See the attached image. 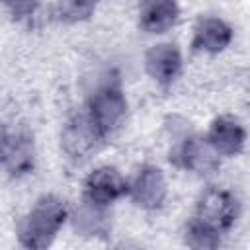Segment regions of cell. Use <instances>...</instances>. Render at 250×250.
<instances>
[{
  "label": "cell",
  "instance_id": "1",
  "mask_svg": "<svg viewBox=\"0 0 250 250\" xmlns=\"http://www.w3.org/2000/svg\"><path fill=\"white\" fill-rule=\"evenodd\" d=\"M66 209L57 197H43L20 225V240L29 250H45L62 227Z\"/></svg>",
  "mask_w": 250,
  "mask_h": 250
},
{
  "label": "cell",
  "instance_id": "2",
  "mask_svg": "<svg viewBox=\"0 0 250 250\" xmlns=\"http://www.w3.org/2000/svg\"><path fill=\"white\" fill-rule=\"evenodd\" d=\"M125 107H127L125 98L121 96L119 88H115V86H105L94 94V98L90 102L88 117L102 139L105 135H109L119 125V121L125 115Z\"/></svg>",
  "mask_w": 250,
  "mask_h": 250
},
{
  "label": "cell",
  "instance_id": "3",
  "mask_svg": "<svg viewBox=\"0 0 250 250\" xmlns=\"http://www.w3.org/2000/svg\"><path fill=\"white\" fill-rule=\"evenodd\" d=\"M234 217H236V199L229 191L211 188L199 199L197 205L199 223L221 232L223 229H229L232 225Z\"/></svg>",
  "mask_w": 250,
  "mask_h": 250
},
{
  "label": "cell",
  "instance_id": "4",
  "mask_svg": "<svg viewBox=\"0 0 250 250\" xmlns=\"http://www.w3.org/2000/svg\"><path fill=\"white\" fill-rule=\"evenodd\" d=\"M127 191V184L113 168H98L86 178V197L94 205H107Z\"/></svg>",
  "mask_w": 250,
  "mask_h": 250
},
{
  "label": "cell",
  "instance_id": "5",
  "mask_svg": "<svg viewBox=\"0 0 250 250\" xmlns=\"http://www.w3.org/2000/svg\"><path fill=\"white\" fill-rule=\"evenodd\" d=\"M0 164L10 172L20 174L31 166V145L25 135L2 133L0 135Z\"/></svg>",
  "mask_w": 250,
  "mask_h": 250
},
{
  "label": "cell",
  "instance_id": "6",
  "mask_svg": "<svg viewBox=\"0 0 250 250\" xmlns=\"http://www.w3.org/2000/svg\"><path fill=\"white\" fill-rule=\"evenodd\" d=\"M102 137L96 131V127L92 125L88 115H80L74 121H70L68 127L64 129V135H62V143H64L66 152L76 156V158L86 156L96 146V143Z\"/></svg>",
  "mask_w": 250,
  "mask_h": 250
},
{
  "label": "cell",
  "instance_id": "7",
  "mask_svg": "<svg viewBox=\"0 0 250 250\" xmlns=\"http://www.w3.org/2000/svg\"><path fill=\"white\" fill-rule=\"evenodd\" d=\"M209 145L221 154H234L244 145V129L230 117H219L211 125Z\"/></svg>",
  "mask_w": 250,
  "mask_h": 250
},
{
  "label": "cell",
  "instance_id": "8",
  "mask_svg": "<svg viewBox=\"0 0 250 250\" xmlns=\"http://www.w3.org/2000/svg\"><path fill=\"white\" fill-rule=\"evenodd\" d=\"M131 193L135 197V201L143 207H158L164 199V193H166V184H164V178L160 174V170L156 168H145L139 178L135 180L133 188H131Z\"/></svg>",
  "mask_w": 250,
  "mask_h": 250
},
{
  "label": "cell",
  "instance_id": "9",
  "mask_svg": "<svg viewBox=\"0 0 250 250\" xmlns=\"http://www.w3.org/2000/svg\"><path fill=\"white\" fill-rule=\"evenodd\" d=\"M182 59L174 45H156L146 55V70L158 82H170L180 70Z\"/></svg>",
  "mask_w": 250,
  "mask_h": 250
},
{
  "label": "cell",
  "instance_id": "10",
  "mask_svg": "<svg viewBox=\"0 0 250 250\" xmlns=\"http://www.w3.org/2000/svg\"><path fill=\"white\" fill-rule=\"evenodd\" d=\"M230 37H232L230 27H229L225 21L207 18V20L199 21V25H197V29H195L193 47L205 49V51H209V53H219V51H223V49L229 45Z\"/></svg>",
  "mask_w": 250,
  "mask_h": 250
},
{
  "label": "cell",
  "instance_id": "11",
  "mask_svg": "<svg viewBox=\"0 0 250 250\" xmlns=\"http://www.w3.org/2000/svg\"><path fill=\"white\" fill-rule=\"evenodd\" d=\"M178 18V6L174 2H152L141 12V25L148 33H162L174 25Z\"/></svg>",
  "mask_w": 250,
  "mask_h": 250
},
{
  "label": "cell",
  "instance_id": "12",
  "mask_svg": "<svg viewBox=\"0 0 250 250\" xmlns=\"http://www.w3.org/2000/svg\"><path fill=\"white\" fill-rule=\"evenodd\" d=\"M176 162L184 168H191V170H205L211 164V152L207 150L205 145H201L199 139L191 137L186 139L184 145L178 148V152L174 154Z\"/></svg>",
  "mask_w": 250,
  "mask_h": 250
},
{
  "label": "cell",
  "instance_id": "13",
  "mask_svg": "<svg viewBox=\"0 0 250 250\" xmlns=\"http://www.w3.org/2000/svg\"><path fill=\"white\" fill-rule=\"evenodd\" d=\"M186 240L193 250H215L219 244V230H215L195 219L188 227Z\"/></svg>",
  "mask_w": 250,
  "mask_h": 250
}]
</instances>
